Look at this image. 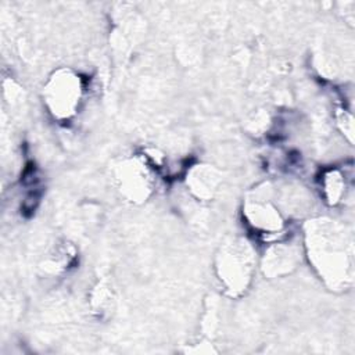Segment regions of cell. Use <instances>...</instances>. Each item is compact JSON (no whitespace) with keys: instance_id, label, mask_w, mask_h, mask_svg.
<instances>
[{"instance_id":"obj_1","label":"cell","mask_w":355,"mask_h":355,"mask_svg":"<svg viewBox=\"0 0 355 355\" xmlns=\"http://www.w3.org/2000/svg\"><path fill=\"white\" fill-rule=\"evenodd\" d=\"M305 247L313 268L331 287H343L352 279V241L343 226L322 218L309 220Z\"/></svg>"},{"instance_id":"obj_2","label":"cell","mask_w":355,"mask_h":355,"mask_svg":"<svg viewBox=\"0 0 355 355\" xmlns=\"http://www.w3.org/2000/svg\"><path fill=\"white\" fill-rule=\"evenodd\" d=\"M243 216L248 229L265 241L273 243L286 237L287 219L266 184L254 189L247 196Z\"/></svg>"},{"instance_id":"obj_3","label":"cell","mask_w":355,"mask_h":355,"mask_svg":"<svg viewBox=\"0 0 355 355\" xmlns=\"http://www.w3.org/2000/svg\"><path fill=\"white\" fill-rule=\"evenodd\" d=\"M86 90L85 79L69 68L53 72L43 87V103L57 121H69L76 115Z\"/></svg>"},{"instance_id":"obj_4","label":"cell","mask_w":355,"mask_h":355,"mask_svg":"<svg viewBox=\"0 0 355 355\" xmlns=\"http://www.w3.org/2000/svg\"><path fill=\"white\" fill-rule=\"evenodd\" d=\"M216 275L229 295H241L254 275L255 257L251 245L243 239L225 244L216 257Z\"/></svg>"},{"instance_id":"obj_5","label":"cell","mask_w":355,"mask_h":355,"mask_svg":"<svg viewBox=\"0 0 355 355\" xmlns=\"http://www.w3.org/2000/svg\"><path fill=\"white\" fill-rule=\"evenodd\" d=\"M155 173V164L147 155H133L116 165L114 180L123 197L133 202H141L153 191Z\"/></svg>"},{"instance_id":"obj_6","label":"cell","mask_w":355,"mask_h":355,"mask_svg":"<svg viewBox=\"0 0 355 355\" xmlns=\"http://www.w3.org/2000/svg\"><path fill=\"white\" fill-rule=\"evenodd\" d=\"M352 173L347 175L345 171L331 166L324 169L319 178L320 194L329 205H337L345 198L347 190L349 187V182Z\"/></svg>"},{"instance_id":"obj_7","label":"cell","mask_w":355,"mask_h":355,"mask_svg":"<svg viewBox=\"0 0 355 355\" xmlns=\"http://www.w3.org/2000/svg\"><path fill=\"white\" fill-rule=\"evenodd\" d=\"M187 186L198 198L209 200L219 186V176L209 165H194L187 171Z\"/></svg>"}]
</instances>
